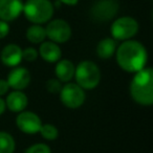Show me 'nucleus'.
Wrapping results in <instances>:
<instances>
[{"label":"nucleus","instance_id":"nucleus-5","mask_svg":"<svg viewBox=\"0 0 153 153\" xmlns=\"http://www.w3.org/2000/svg\"><path fill=\"white\" fill-rule=\"evenodd\" d=\"M110 32L114 40L127 41L138 32V23L132 17H120L111 24Z\"/></svg>","mask_w":153,"mask_h":153},{"label":"nucleus","instance_id":"nucleus-14","mask_svg":"<svg viewBox=\"0 0 153 153\" xmlns=\"http://www.w3.org/2000/svg\"><path fill=\"white\" fill-rule=\"evenodd\" d=\"M39 55L44 61L48 63H55L61 59L62 51L57 43L51 41H44L40 45Z\"/></svg>","mask_w":153,"mask_h":153},{"label":"nucleus","instance_id":"nucleus-18","mask_svg":"<svg viewBox=\"0 0 153 153\" xmlns=\"http://www.w3.org/2000/svg\"><path fill=\"white\" fill-rule=\"evenodd\" d=\"M16 142L12 134L7 131H0V153H14Z\"/></svg>","mask_w":153,"mask_h":153},{"label":"nucleus","instance_id":"nucleus-26","mask_svg":"<svg viewBox=\"0 0 153 153\" xmlns=\"http://www.w3.org/2000/svg\"><path fill=\"white\" fill-rule=\"evenodd\" d=\"M5 109H7V106H5V102H4V100H2V99L0 98V115L3 114V113H4Z\"/></svg>","mask_w":153,"mask_h":153},{"label":"nucleus","instance_id":"nucleus-3","mask_svg":"<svg viewBox=\"0 0 153 153\" xmlns=\"http://www.w3.org/2000/svg\"><path fill=\"white\" fill-rule=\"evenodd\" d=\"M53 4L51 0H27L23 3L25 18L34 24L46 23L53 15Z\"/></svg>","mask_w":153,"mask_h":153},{"label":"nucleus","instance_id":"nucleus-15","mask_svg":"<svg viewBox=\"0 0 153 153\" xmlns=\"http://www.w3.org/2000/svg\"><path fill=\"white\" fill-rule=\"evenodd\" d=\"M74 70H76V67L71 61L59 60L58 64L56 65L55 74L60 82H69L74 78Z\"/></svg>","mask_w":153,"mask_h":153},{"label":"nucleus","instance_id":"nucleus-16","mask_svg":"<svg viewBox=\"0 0 153 153\" xmlns=\"http://www.w3.org/2000/svg\"><path fill=\"white\" fill-rule=\"evenodd\" d=\"M117 51V42L112 38H104L98 43L97 55L101 59L107 60L114 55Z\"/></svg>","mask_w":153,"mask_h":153},{"label":"nucleus","instance_id":"nucleus-4","mask_svg":"<svg viewBox=\"0 0 153 153\" xmlns=\"http://www.w3.org/2000/svg\"><path fill=\"white\" fill-rule=\"evenodd\" d=\"M74 76L82 89H94L101 81V71L94 62L82 61L76 67Z\"/></svg>","mask_w":153,"mask_h":153},{"label":"nucleus","instance_id":"nucleus-21","mask_svg":"<svg viewBox=\"0 0 153 153\" xmlns=\"http://www.w3.org/2000/svg\"><path fill=\"white\" fill-rule=\"evenodd\" d=\"M46 89L51 94H60L62 89V83L58 79H51L46 82Z\"/></svg>","mask_w":153,"mask_h":153},{"label":"nucleus","instance_id":"nucleus-23","mask_svg":"<svg viewBox=\"0 0 153 153\" xmlns=\"http://www.w3.org/2000/svg\"><path fill=\"white\" fill-rule=\"evenodd\" d=\"M10 33V25L7 22L0 20V39H3L9 35Z\"/></svg>","mask_w":153,"mask_h":153},{"label":"nucleus","instance_id":"nucleus-13","mask_svg":"<svg viewBox=\"0 0 153 153\" xmlns=\"http://www.w3.org/2000/svg\"><path fill=\"white\" fill-rule=\"evenodd\" d=\"M4 102L5 106L9 110H11L12 112L19 113L25 110L28 104V99L24 92L15 90V91H12L7 97V100Z\"/></svg>","mask_w":153,"mask_h":153},{"label":"nucleus","instance_id":"nucleus-9","mask_svg":"<svg viewBox=\"0 0 153 153\" xmlns=\"http://www.w3.org/2000/svg\"><path fill=\"white\" fill-rule=\"evenodd\" d=\"M42 121L33 111H22L16 117V126L21 132L25 134H36L39 133L42 126Z\"/></svg>","mask_w":153,"mask_h":153},{"label":"nucleus","instance_id":"nucleus-22","mask_svg":"<svg viewBox=\"0 0 153 153\" xmlns=\"http://www.w3.org/2000/svg\"><path fill=\"white\" fill-rule=\"evenodd\" d=\"M38 58V51L34 47H26L22 51V59L26 60L28 62H34Z\"/></svg>","mask_w":153,"mask_h":153},{"label":"nucleus","instance_id":"nucleus-24","mask_svg":"<svg viewBox=\"0 0 153 153\" xmlns=\"http://www.w3.org/2000/svg\"><path fill=\"white\" fill-rule=\"evenodd\" d=\"M10 89V86L7 84V80H3V79H0V97L1 96H4Z\"/></svg>","mask_w":153,"mask_h":153},{"label":"nucleus","instance_id":"nucleus-2","mask_svg":"<svg viewBox=\"0 0 153 153\" xmlns=\"http://www.w3.org/2000/svg\"><path fill=\"white\" fill-rule=\"evenodd\" d=\"M130 94L134 102L142 106L153 104V70L152 68H143L135 72L130 83Z\"/></svg>","mask_w":153,"mask_h":153},{"label":"nucleus","instance_id":"nucleus-7","mask_svg":"<svg viewBox=\"0 0 153 153\" xmlns=\"http://www.w3.org/2000/svg\"><path fill=\"white\" fill-rule=\"evenodd\" d=\"M46 37L57 44L65 43L71 37V27L63 19H55L48 22L45 27Z\"/></svg>","mask_w":153,"mask_h":153},{"label":"nucleus","instance_id":"nucleus-6","mask_svg":"<svg viewBox=\"0 0 153 153\" xmlns=\"http://www.w3.org/2000/svg\"><path fill=\"white\" fill-rule=\"evenodd\" d=\"M60 100L62 104L69 109H76L85 102V92L78 84L67 83L62 86L60 91Z\"/></svg>","mask_w":153,"mask_h":153},{"label":"nucleus","instance_id":"nucleus-8","mask_svg":"<svg viewBox=\"0 0 153 153\" xmlns=\"http://www.w3.org/2000/svg\"><path fill=\"white\" fill-rule=\"evenodd\" d=\"M119 11L117 0H99L92 5L90 15L98 22H106L113 19Z\"/></svg>","mask_w":153,"mask_h":153},{"label":"nucleus","instance_id":"nucleus-12","mask_svg":"<svg viewBox=\"0 0 153 153\" xmlns=\"http://www.w3.org/2000/svg\"><path fill=\"white\" fill-rule=\"evenodd\" d=\"M1 62L5 66L9 67H16L21 63L22 59V49L17 44H9L3 47L0 53Z\"/></svg>","mask_w":153,"mask_h":153},{"label":"nucleus","instance_id":"nucleus-10","mask_svg":"<svg viewBox=\"0 0 153 153\" xmlns=\"http://www.w3.org/2000/svg\"><path fill=\"white\" fill-rule=\"evenodd\" d=\"M7 82L11 88L14 90L25 89L30 83V74L24 67H14L7 76Z\"/></svg>","mask_w":153,"mask_h":153},{"label":"nucleus","instance_id":"nucleus-11","mask_svg":"<svg viewBox=\"0 0 153 153\" xmlns=\"http://www.w3.org/2000/svg\"><path fill=\"white\" fill-rule=\"evenodd\" d=\"M23 11L22 0H0V20L13 21Z\"/></svg>","mask_w":153,"mask_h":153},{"label":"nucleus","instance_id":"nucleus-19","mask_svg":"<svg viewBox=\"0 0 153 153\" xmlns=\"http://www.w3.org/2000/svg\"><path fill=\"white\" fill-rule=\"evenodd\" d=\"M39 133L46 140H56L59 136V130L53 124H42Z\"/></svg>","mask_w":153,"mask_h":153},{"label":"nucleus","instance_id":"nucleus-1","mask_svg":"<svg viewBox=\"0 0 153 153\" xmlns=\"http://www.w3.org/2000/svg\"><path fill=\"white\" fill-rule=\"evenodd\" d=\"M115 58L122 69L135 74L145 68L148 60V53L142 43L134 40H127L117 47Z\"/></svg>","mask_w":153,"mask_h":153},{"label":"nucleus","instance_id":"nucleus-25","mask_svg":"<svg viewBox=\"0 0 153 153\" xmlns=\"http://www.w3.org/2000/svg\"><path fill=\"white\" fill-rule=\"evenodd\" d=\"M59 1L66 5H76L79 0H59Z\"/></svg>","mask_w":153,"mask_h":153},{"label":"nucleus","instance_id":"nucleus-17","mask_svg":"<svg viewBox=\"0 0 153 153\" xmlns=\"http://www.w3.org/2000/svg\"><path fill=\"white\" fill-rule=\"evenodd\" d=\"M26 38L33 44H39L44 42L46 38L45 28L40 24H33L26 30Z\"/></svg>","mask_w":153,"mask_h":153},{"label":"nucleus","instance_id":"nucleus-20","mask_svg":"<svg viewBox=\"0 0 153 153\" xmlns=\"http://www.w3.org/2000/svg\"><path fill=\"white\" fill-rule=\"evenodd\" d=\"M24 153H51V149L47 144L37 143V144H33L28 148H26Z\"/></svg>","mask_w":153,"mask_h":153}]
</instances>
